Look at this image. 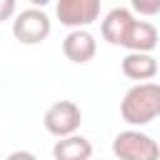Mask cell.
I'll return each instance as SVG.
<instances>
[{"label":"cell","instance_id":"cell-12","mask_svg":"<svg viewBox=\"0 0 160 160\" xmlns=\"http://www.w3.org/2000/svg\"><path fill=\"white\" fill-rule=\"evenodd\" d=\"M15 10H18L15 0H0V22L2 20H10L15 15Z\"/></svg>","mask_w":160,"mask_h":160},{"label":"cell","instance_id":"cell-4","mask_svg":"<svg viewBox=\"0 0 160 160\" xmlns=\"http://www.w3.org/2000/svg\"><path fill=\"white\" fill-rule=\"evenodd\" d=\"M82 122V110L78 102L72 100H58L52 102L45 115H42V125L50 135H55L58 140L62 138H70V135H78V128Z\"/></svg>","mask_w":160,"mask_h":160},{"label":"cell","instance_id":"cell-1","mask_svg":"<svg viewBox=\"0 0 160 160\" xmlns=\"http://www.w3.org/2000/svg\"><path fill=\"white\" fill-rule=\"evenodd\" d=\"M120 115L128 125L142 128L160 115V85L158 82H138L120 100Z\"/></svg>","mask_w":160,"mask_h":160},{"label":"cell","instance_id":"cell-11","mask_svg":"<svg viewBox=\"0 0 160 160\" xmlns=\"http://www.w3.org/2000/svg\"><path fill=\"white\" fill-rule=\"evenodd\" d=\"M140 15H158L160 12V0H132V8Z\"/></svg>","mask_w":160,"mask_h":160},{"label":"cell","instance_id":"cell-7","mask_svg":"<svg viewBox=\"0 0 160 160\" xmlns=\"http://www.w3.org/2000/svg\"><path fill=\"white\" fill-rule=\"evenodd\" d=\"M95 52H98V40L88 30H70L62 40V55L75 65L90 62L95 58Z\"/></svg>","mask_w":160,"mask_h":160},{"label":"cell","instance_id":"cell-5","mask_svg":"<svg viewBox=\"0 0 160 160\" xmlns=\"http://www.w3.org/2000/svg\"><path fill=\"white\" fill-rule=\"evenodd\" d=\"M58 20L70 30H85L100 15V0H60L55 5Z\"/></svg>","mask_w":160,"mask_h":160},{"label":"cell","instance_id":"cell-9","mask_svg":"<svg viewBox=\"0 0 160 160\" xmlns=\"http://www.w3.org/2000/svg\"><path fill=\"white\" fill-rule=\"evenodd\" d=\"M122 75L138 82H150L158 75V60L150 52H128L120 62Z\"/></svg>","mask_w":160,"mask_h":160},{"label":"cell","instance_id":"cell-2","mask_svg":"<svg viewBox=\"0 0 160 160\" xmlns=\"http://www.w3.org/2000/svg\"><path fill=\"white\" fill-rule=\"evenodd\" d=\"M112 155L118 160H160V145L148 132L128 128L112 138Z\"/></svg>","mask_w":160,"mask_h":160},{"label":"cell","instance_id":"cell-8","mask_svg":"<svg viewBox=\"0 0 160 160\" xmlns=\"http://www.w3.org/2000/svg\"><path fill=\"white\" fill-rule=\"evenodd\" d=\"M158 40H160L158 28L150 20H138L135 18V22L130 25V30L125 35V45L122 48H128L130 52H152L158 48Z\"/></svg>","mask_w":160,"mask_h":160},{"label":"cell","instance_id":"cell-10","mask_svg":"<svg viewBox=\"0 0 160 160\" xmlns=\"http://www.w3.org/2000/svg\"><path fill=\"white\" fill-rule=\"evenodd\" d=\"M52 158L55 160H92V142L82 135L62 138L52 145Z\"/></svg>","mask_w":160,"mask_h":160},{"label":"cell","instance_id":"cell-3","mask_svg":"<svg viewBox=\"0 0 160 160\" xmlns=\"http://www.w3.org/2000/svg\"><path fill=\"white\" fill-rule=\"evenodd\" d=\"M52 22L42 8H25L12 20V35L22 45H40L48 40Z\"/></svg>","mask_w":160,"mask_h":160},{"label":"cell","instance_id":"cell-13","mask_svg":"<svg viewBox=\"0 0 160 160\" xmlns=\"http://www.w3.org/2000/svg\"><path fill=\"white\" fill-rule=\"evenodd\" d=\"M5 160H38L30 150H15V152H10Z\"/></svg>","mask_w":160,"mask_h":160},{"label":"cell","instance_id":"cell-6","mask_svg":"<svg viewBox=\"0 0 160 160\" xmlns=\"http://www.w3.org/2000/svg\"><path fill=\"white\" fill-rule=\"evenodd\" d=\"M135 22V15L130 8H112L108 10V15L102 18V25H100V32H102V40L115 45V48H122L125 45V35L130 30V25Z\"/></svg>","mask_w":160,"mask_h":160}]
</instances>
